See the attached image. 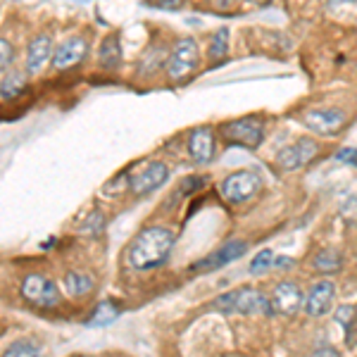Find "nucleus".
Returning a JSON list of instances; mask_svg holds the SVG:
<instances>
[{
    "label": "nucleus",
    "mask_w": 357,
    "mask_h": 357,
    "mask_svg": "<svg viewBox=\"0 0 357 357\" xmlns=\"http://www.w3.org/2000/svg\"><path fill=\"white\" fill-rule=\"evenodd\" d=\"M203 183H205V176H191V178H186V181H183L181 191L188 195V193L198 191V188H203Z\"/></svg>",
    "instance_id": "obj_26"
},
{
    "label": "nucleus",
    "mask_w": 357,
    "mask_h": 357,
    "mask_svg": "<svg viewBox=\"0 0 357 357\" xmlns=\"http://www.w3.org/2000/svg\"><path fill=\"white\" fill-rule=\"evenodd\" d=\"M41 353V345H38L33 338H20V341H15L13 345H8V350H5V355L8 357H26V355H38Z\"/></svg>",
    "instance_id": "obj_22"
},
{
    "label": "nucleus",
    "mask_w": 357,
    "mask_h": 357,
    "mask_svg": "<svg viewBox=\"0 0 357 357\" xmlns=\"http://www.w3.org/2000/svg\"><path fill=\"white\" fill-rule=\"evenodd\" d=\"M188 155L195 165H210L217 155V138L210 126H198L188 134Z\"/></svg>",
    "instance_id": "obj_10"
},
{
    "label": "nucleus",
    "mask_w": 357,
    "mask_h": 357,
    "mask_svg": "<svg viewBox=\"0 0 357 357\" xmlns=\"http://www.w3.org/2000/svg\"><path fill=\"white\" fill-rule=\"evenodd\" d=\"M13 60H15V50H13V43L0 38V74H5L10 67H13Z\"/></svg>",
    "instance_id": "obj_25"
},
{
    "label": "nucleus",
    "mask_w": 357,
    "mask_h": 357,
    "mask_svg": "<svg viewBox=\"0 0 357 357\" xmlns=\"http://www.w3.org/2000/svg\"><path fill=\"white\" fill-rule=\"evenodd\" d=\"M98 65L107 72H114L119 65H122V45H119V36L112 33L102 41L100 50H98Z\"/></svg>",
    "instance_id": "obj_17"
},
{
    "label": "nucleus",
    "mask_w": 357,
    "mask_h": 357,
    "mask_svg": "<svg viewBox=\"0 0 357 357\" xmlns=\"http://www.w3.org/2000/svg\"><path fill=\"white\" fill-rule=\"evenodd\" d=\"M355 321H357V310L353 305H341V307L336 310V324H341L345 331L353 329Z\"/></svg>",
    "instance_id": "obj_23"
},
{
    "label": "nucleus",
    "mask_w": 357,
    "mask_h": 357,
    "mask_svg": "<svg viewBox=\"0 0 357 357\" xmlns=\"http://www.w3.org/2000/svg\"><path fill=\"white\" fill-rule=\"evenodd\" d=\"M333 298H336V286L331 281H319L305 296V312L310 317H324L331 310Z\"/></svg>",
    "instance_id": "obj_14"
},
{
    "label": "nucleus",
    "mask_w": 357,
    "mask_h": 357,
    "mask_svg": "<svg viewBox=\"0 0 357 357\" xmlns=\"http://www.w3.org/2000/svg\"><path fill=\"white\" fill-rule=\"evenodd\" d=\"M222 138L227 143H234V146H243L255 151V148H260L264 138V124L257 117L234 119L229 124H222Z\"/></svg>",
    "instance_id": "obj_5"
},
{
    "label": "nucleus",
    "mask_w": 357,
    "mask_h": 357,
    "mask_svg": "<svg viewBox=\"0 0 357 357\" xmlns=\"http://www.w3.org/2000/svg\"><path fill=\"white\" fill-rule=\"evenodd\" d=\"M269 267H274V255H272V250H262L260 255L250 262V274H262V272H267Z\"/></svg>",
    "instance_id": "obj_24"
},
{
    "label": "nucleus",
    "mask_w": 357,
    "mask_h": 357,
    "mask_svg": "<svg viewBox=\"0 0 357 357\" xmlns=\"http://www.w3.org/2000/svg\"><path fill=\"white\" fill-rule=\"evenodd\" d=\"M317 153H319V146H317L312 138H301V141H296L293 146L284 148L276 160H279V165L284 167V169H301V167L312 162L317 158Z\"/></svg>",
    "instance_id": "obj_13"
},
{
    "label": "nucleus",
    "mask_w": 357,
    "mask_h": 357,
    "mask_svg": "<svg viewBox=\"0 0 357 357\" xmlns=\"http://www.w3.org/2000/svg\"><path fill=\"white\" fill-rule=\"evenodd\" d=\"M314 267L319 269L321 274H333L341 269V255L336 250H321L319 255L314 257Z\"/></svg>",
    "instance_id": "obj_21"
},
{
    "label": "nucleus",
    "mask_w": 357,
    "mask_h": 357,
    "mask_svg": "<svg viewBox=\"0 0 357 357\" xmlns=\"http://www.w3.org/2000/svg\"><path fill=\"white\" fill-rule=\"evenodd\" d=\"M117 317H119L117 303L105 301L93 310V314H91V319H89V326H107V324H112Z\"/></svg>",
    "instance_id": "obj_19"
},
{
    "label": "nucleus",
    "mask_w": 357,
    "mask_h": 357,
    "mask_svg": "<svg viewBox=\"0 0 357 357\" xmlns=\"http://www.w3.org/2000/svg\"><path fill=\"white\" fill-rule=\"evenodd\" d=\"M86 53H89V43H86V38L69 36L67 41H62L53 50L50 62H53V69H57V72H67V69L77 67L79 62L86 57Z\"/></svg>",
    "instance_id": "obj_9"
},
{
    "label": "nucleus",
    "mask_w": 357,
    "mask_h": 357,
    "mask_svg": "<svg viewBox=\"0 0 357 357\" xmlns=\"http://www.w3.org/2000/svg\"><path fill=\"white\" fill-rule=\"evenodd\" d=\"M198 62H200V48L195 43V38L191 36L178 38L174 48H172L169 57H167V65H165L167 77L176 84L183 82V79H188L198 69Z\"/></svg>",
    "instance_id": "obj_3"
},
{
    "label": "nucleus",
    "mask_w": 357,
    "mask_h": 357,
    "mask_svg": "<svg viewBox=\"0 0 357 357\" xmlns=\"http://www.w3.org/2000/svg\"><path fill=\"white\" fill-rule=\"evenodd\" d=\"M53 38L48 33H41L36 36L26 48V74H38L41 69L48 65L50 57H53Z\"/></svg>",
    "instance_id": "obj_15"
},
{
    "label": "nucleus",
    "mask_w": 357,
    "mask_h": 357,
    "mask_svg": "<svg viewBox=\"0 0 357 357\" xmlns=\"http://www.w3.org/2000/svg\"><path fill=\"white\" fill-rule=\"evenodd\" d=\"M158 8H167V10H178L183 5V0H158Z\"/></svg>",
    "instance_id": "obj_28"
},
{
    "label": "nucleus",
    "mask_w": 357,
    "mask_h": 357,
    "mask_svg": "<svg viewBox=\"0 0 357 357\" xmlns=\"http://www.w3.org/2000/svg\"><path fill=\"white\" fill-rule=\"evenodd\" d=\"M336 160H341V162H345V165L357 167V151L355 148H343V151L336 153Z\"/></svg>",
    "instance_id": "obj_27"
},
{
    "label": "nucleus",
    "mask_w": 357,
    "mask_h": 357,
    "mask_svg": "<svg viewBox=\"0 0 357 357\" xmlns=\"http://www.w3.org/2000/svg\"><path fill=\"white\" fill-rule=\"evenodd\" d=\"M272 310L274 314H284V317H296L305 307V296L293 281H281L274 286L272 291Z\"/></svg>",
    "instance_id": "obj_8"
},
{
    "label": "nucleus",
    "mask_w": 357,
    "mask_h": 357,
    "mask_svg": "<svg viewBox=\"0 0 357 357\" xmlns=\"http://www.w3.org/2000/svg\"><path fill=\"white\" fill-rule=\"evenodd\" d=\"M26 77H29L26 69L22 72V69L10 67L8 72H5L3 82H0V98H3V100H15V98H20L29 86Z\"/></svg>",
    "instance_id": "obj_16"
},
{
    "label": "nucleus",
    "mask_w": 357,
    "mask_h": 357,
    "mask_svg": "<svg viewBox=\"0 0 357 357\" xmlns=\"http://www.w3.org/2000/svg\"><path fill=\"white\" fill-rule=\"evenodd\" d=\"M62 286H65L67 296L84 298V296H89V293L96 289V281H93V276H89V274L69 272L65 279H62Z\"/></svg>",
    "instance_id": "obj_18"
},
{
    "label": "nucleus",
    "mask_w": 357,
    "mask_h": 357,
    "mask_svg": "<svg viewBox=\"0 0 357 357\" xmlns=\"http://www.w3.org/2000/svg\"><path fill=\"white\" fill-rule=\"evenodd\" d=\"M22 296L29 305L33 307H55L60 303V289L43 274H29L24 281H22Z\"/></svg>",
    "instance_id": "obj_6"
},
{
    "label": "nucleus",
    "mask_w": 357,
    "mask_h": 357,
    "mask_svg": "<svg viewBox=\"0 0 357 357\" xmlns=\"http://www.w3.org/2000/svg\"><path fill=\"white\" fill-rule=\"evenodd\" d=\"M343 3H355V0H329L331 8H341Z\"/></svg>",
    "instance_id": "obj_30"
},
{
    "label": "nucleus",
    "mask_w": 357,
    "mask_h": 357,
    "mask_svg": "<svg viewBox=\"0 0 357 357\" xmlns=\"http://www.w3.org/2000/svg\"><path fill=\"white\" fill-rule=\"evenodd\" d=\"M274 267L289 269V267H293V260H291V257H276V260H274Z\"/></svg>",
    "instance_id": "obj_29"
},
{
    "label": "nucleus",
    "mask_w": 357,
    "mask_h": 357,
    "mask_svg": "<svg viewBox=\"0 0 357 357\" xmlns=\"http://www.w3.org/2000/svg\"><path fill=\"white\" fill-rule=\"evenodd\" d=\"M260 186H262V178L257 176L255 172L241 169V172L229 174L220 183V195L227 200V203L241 205V203H248L250 198H255L257 191H260Z\"/></svg>",
    "instance_id": "obj_4"
},
{
    "label": "nucleus",
    "mask_w": 357,
    "mask_h": 357,
    "mask_svg": "<svg viewBox=\"0 0 357 357\" xmlns=\"http://www.w3.org/2000/svg\"><path fill=\"white\" fill-rule=\"evenodd\" d=\"M303 122L310 131L319 136H333L343 129L345 124V114L336 107H314L303 114Z\"/></svg>",
    "instance_id": "obj_7"
},
{
    "label": "nucleus",
    "mask_w": 357,
    "mask_h": 357,
    "mask_svg": "<svg viewBox=\"0 0 357 357\" xmlns=\"http://www.w3.org/2000/svg\"><path fill=\"white\" fill-rule=\"evenodd\" d=\"M176 236L165 227H148L134 238L129 248V262L134 269L148 272L158 269L169 260L172 248H174Z\"/></svg>",
    "instance_id": "obj_1"
},
{
    "label": "nucleus",
    "mask_w": 357,
    "mask_h": 357,
    "mask_svg": "<svg viewBox=\"0 0 357 357\" xmlns=\"http://www.w3.org/2000/svg\"><path fill=\"white\" fill-rule=\"evenodd\" d=\"M167 178H169V169H167V165L165 162H151L131 176V193L148 195V193L158 191L162 183H167Z\"/></svg>",
    "instance_id": "obj_11"
},
{
    "label": "nucleus",
    "mask_w": 357,
    "mask_h": 357,
    "mask_svg": "<svg viewBox=\"0 0 357 357\" xmlns=\"http://www.w3.org/2000/svg\"><path fill=\"white\" fill-rule=\"evenodd\" d=\"M248 252V243H243V241H229V243H224L220 250H215L212 255H207L205 260L195 262L191 267V272H212V269H220L224 267V264L238 260V257H243Z\"/></svg>",
    "instance_id": "obj_12"
},
{
    "label": "nucleus",
    "mask_w": 357,
    "mask_h": 357,
    "mask_svg": "<svg viewBox=\"0 0 357 357\" xmlns=\"http://www.w3.org/2000/svg\"><path fill=\"white\" fill-rule=\"evenodd\" d=\"M215 307L220 312L229 314V312H241V314H267L272 317L274 310H272V301L264 296L262 291L257 289H236V291H229L220 296L215 301Z\"/></svg>",
    "instance_id": "obj_2"
},
{
    "label": "nucleus",
    "mask_w": 357,
    "mask_h": 357,
    "mask_svg": "<svg viewBox=\"0 0 357 357\" xmlns=\"http://www.w3.org/2000/svg\"><path fill=\"white\" fill-rule=\"evenodd\" d=\"M227 48H229V29H217L210 38L207 57H210L212 62H220V60H224V55H227Z\"/></svg>",
    "instance_id": "obj_20"
}]
</instances>
